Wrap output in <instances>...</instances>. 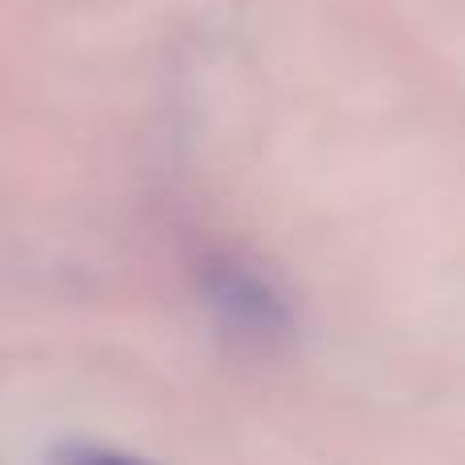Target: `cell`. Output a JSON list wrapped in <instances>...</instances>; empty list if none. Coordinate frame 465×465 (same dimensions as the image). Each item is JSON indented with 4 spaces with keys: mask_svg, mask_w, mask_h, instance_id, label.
Listing matches in <instances>:
<instances>
[{
    "mask_svg": "<svg viewBox=\"0 0 465 465\" xmlns=\"http://www.w3.org/2000/svg\"><path fill=\"white\" fill-rule=\"evenodd\" d=\"M209 294L213 306L229 314V322L237 331H257V335H270V331L286 327V314H282V302L270 294L262 278L245 273L241 265H229V270H217L209 278Z\"/></svg>",
    "mask_w": 465,
    "mask_h": 465,
    "instance_id": "obj_1",
    "label": "cell"
}]
</instances>
